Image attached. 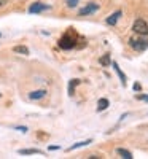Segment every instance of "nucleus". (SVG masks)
Returning <instances> with one entry per match:
<instances>
[{
	"label": "nucleus",
	"instance_id": "obj_2",
	"mask_svg": "<svg viewBox=\"0 0 148 159\" xmlns=\"http://www.w3.org/2000/svg\"><path fill=\"white\" fill-rule=\"evenodd\" d=\"M129 45L132 49H136L137 52H143L145 49H148V38H145L143 35L140 37H132L129 40Z\"/></svg>",
	"mask_w": 148,
	"mask_h": 159
},
{
	"label": "nucleus",
	"instance_id": "obj_6",
	"mask_svg": "<svg viewBox=\"0 0 148 159\" xmlns=\"http://www.w3.org/2000/svg\"><path fill=\"white\" fill-rule=\"evenodd\" d=\"M121 15H123V11H121V10H116L113 15H110L109 18H107L105 22L109 24V25H116V22H118V19L121 18Z\"/></svg>",
	"mask_w": 148,
	"mask_h": 159
},
{
	"label": "nucleus",
	"instance_id": "obj_12",
	"mask_svg": "<svg viewBox=\"0 0 148 159\" xmlns=\"http://www.w3.org/2000/svg\"><path fill=\"white\" fill-rule=\"evenodd\" d=\"M13 51L18 52V54H24V56H27V54H29V48H27V46H24V45L15 46V48H13Z\"/></svg>",
	"mask_w": 148,
	"mask_h": 159
},
{
	"label": "nucleus",
	"instance_id": "obj_17",
	"mask_svg": "<svg viewBox=\"0 0 148 159\" xmlns=\"http://www.w3.org/2000/svg\"><path fill=\"white\" fill-rule=\"evenodd\" d=\"M137 100H143V102H148V96H145V94H139L137 97H136Z\"/></svg>",
	"mask_w": 148,
	"mask_h": 159
},
{
	"label": "nucleus",
	"instance_id": "obj_18",
	"mask_svg": "<svg viewBox=\"0 0 148 159\" xmlns=\"http://www.w3.org/2000/svg\"><path fill=\"white\" fill-rule=\"evenodd\" d=\"M134 91H137V92H140V91H142V86H140V83H134Z\"/></svg>",
	"mask_w": 148,
	"mask_h": 159
},
{
	"label": "nucleus",
	"instance_id": "obj_11",
	"mask_svg": "<svg viewBox=\"0 0 148 159\" xmlns=\"http://www.w3.org/2000/svg\"><path fill=\"white\" fill-rule=\"evenodd\" d=\"M109 105H110V102L107 100V99H100V100L97 102V111H104V110H107V108H109Z\"/></svg>",
	"mask_w": 148,
	"mask_h": 159
},
{
	"label": "nucleus",
	"instance_id": "obj_3",
	"mask_svg": "<svg viewBox=\"0 0 148 159\" xmlns=\"http://www.w3.org/2000/svg\"><path fill=\"white\" fill-rule=\"evenodd\" d=\"M99 8H100V5H99L97 2H89V3H86L81 10L78 11V16H88V15H92V13H96Z\"/></svg>",
	"mask_w": 148,
	"mask_h": 159
},
{
	"label": "nucleus",
	"instance_id": "obj_9",
	"mask_svg": "<svg viewBox=\"0 0 148 159\" xmlns=\"http://www.w3.org/2000/svg\"><path fill=\"white\" fill-rule=\"evenodd\" d=\"M89 143H92V140H91V139H88V140H85V142H78V143H75V145H72V147H69V148H67V151H73V150H76V148L88 147Z\"/></svg>",
	"mask_w": 148,
	"mask_h": 159
},
{
	"label": "nucleus",
	"instance_id": "obj_20",
	"mask_svg": "<svg viewBox=\"0 0 148 159\" xmlns=\"http://www.w3.org/2000/svg\"><path fill=\"white\" fill-rule=\"evenodd\" d=\"M2 3H3V2H2V0H0V7H2Z\"/></svg>",
	"mask_w": 148,
	"mask_h": 159
},
{
	"label": "nucleus",
	"instance_id": "obj_1",
	"mask_svg": "<svg viewBox=\"0 0 148 159\" xmlns=\"http://www.w3.org/2000/svg\"><path fill=\"white\" fill-rule=\"evenodd\" d=\"M76 42H78V35H76V32H75L73 29H70V30H67V32L59 38L58 45H59V48H62V49H72V48L76 46Z\"/></svg>",
	"mask_w": 148,
	"mask_h": 159
},
{
	"label": "nucleus",
	"instance_id": "obj_15",
	"mask_svg": "<svg viewBox=\"0 0 148 159\" xmlns=\"http://www.w3.org/2000/svg\"><path fill=\"white\" fill-rule=\"evenodd\" d=\"M99 62H100V65H104V67L110 65V64H112V57H110V54H104V56L99 59Z\"/></svg>",
	"mask_w": 148,
	"mask_h": 159
},
{
	"label": "nucleus",
	"instance_id": "obj_19",
	"mask_svg": "<svg viewBox=\"0 0 148 159\" xmlns=\"http://www.w3.org/2000/svg\"><path fill=\"white\" fill-rule=\"evenodd\" d=\"M49 150H59L58 145H53V147H49Z\"/></svg>",
	"mask_w": 148,
	"mask_h": 159
},
{
	"label": "nucleus",
	"instance_id": "obj_4",
	"mask_svg": "<svg viewBox=\"0 0 148 159\" xmlns=\"http://www.w3.org/2000/svg\"><path fill=\"white\" fill-rule=\"evenodd\" d=\"M132 30L136 34H139V35H148V24H146V21L136 19V22H134V25H132Z\"/></svg>",
	"mask_w": 148,
	"mask_h": 159
},
{
	"label": "nucleus",
	"instance_id": "obj_14",
	"mask_svg": "<svg viewBox=\"0 0 148 159\" xmlns=\"http://www.w3.org/2000/svg\"><path fill=\"white\" fill-rule=\"evenodd\" d=\"M19 154H43V151L37 148H29V150H19Z\"/></svg>",
	"mask_w": 148,
	"mask_h": 159
},
{
	"label": "nucleus",
	"instance_id": "obj_13",
	"mask_svg": "<svg viewBox=\"0 0 148 159\" xmlns=\"http://www.w3.org/2000/svg\"><path fill=\"white\" fill-rule=\"evenodd\" d=\"M116 153L121 156V157H124V159H132L134 156H132V153L131 151H127V150H124V148H118L116 150Z\"/></svg>",
	"mask_w": 148,
	"mask_h": 159
},
{
	"label": "nucleus",
	"instance_id": "obj_8",
	"mask_svg": "<svg viewBox=\"0 0 148 159\" xmlns=\"http://www.w3.org/2000/svg\"><path fill=\"white\" fill-rule=\"evenodd\" d=\"M112 65H113V69H115V72L118 73V76H119V80H121V84L123 86H126V75L121 72V69L118 67V64L116 62H112Z\"/></svg>",
	"mask_w": 148,
	"mask_h": 159
},
{
	"label": "nucleus",
	"instance_id": "obj_5",
	"mask_svg": "<svg viewBox=\"0 0 148 159\" xmlns=\"http://www.w3.org/2000/svg\"><path fill=\"white\" fill-rule=\"evenodd\" d=\"M46 10H51V5H46V3H42V2H35V3H32L29 7V13H32V15L46 11Z\"/></svg>",
	"mask_w": 148,
	"mask_h": 159
},
{
	"label": "nucleus",
	"instance_id": "obj_7",
	"mask_svg": "<svg viewBox=\"0 0 148 159\" xmlns=\"http://www.w3.org/2000/svg\"><path fill=\"white\" fill-rule=\"evenodd\" d=\"M46 96V91L45 89H38V91H34L29 94V99L30 100H38V99H43Z\"/></svg>",
	"mask_w": 148,
	"mask_h": 159
},
{
	"label": "nucleus",
	"instance_id": "obj_16",
	"mask_svg": "<svg viewBox=\"0 0 148 159\" xmlns=\"http://www.w3.org/2000/svg\"><path fill=\"white\" fill-rule=\"evenodd\" d=\"M78 2H80V0H65V5L69 8H75L78 5Z\"/></svg>",
	"mask_w": 148,
	"mask_h": 159
},
{
	"label": "nucleus",
	"instance_id": "obj_10",
	"mask_svg": "<svg viewBox=\"0 0 148 159\" xmlns=\"http://www.w3.org/2000/svg\"><path fill=\"white\" fill-rule=\"evenodd\" d=\"M80 83H81V80H78V78H73L72 81L69 83V94H70V96L75 94V88H76Z\"/></svg>",
	"mask_w": 148,
	"mask_h": 159
}]
</instances>
